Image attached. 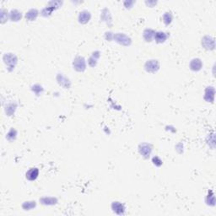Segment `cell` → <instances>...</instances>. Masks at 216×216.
Instances as JSON below:
<instances>
[{"instance_id": "obj_7", "label": "cell", "mask_w": 216, "mask_h": 216, "mask_svg": "<svg viewBox=\"0 0 216 216\" xmlns=\"http://www.w3.org/2000/svg\"><path fill=\"white\" fill-rule=\"evenodd\" d=\"M39 174V171L37 168H31L26 172V178L28 180L33 181L36 180V177H38Z\"/></svg>"}, {"instance_id": "obj_11", "label": "cell", "mask_w": 216, "mask_h": 216, "mask_svg": "<svg viewBox=\"0 0 216 216\" xmlns=\"http://www.w3.org/2000/svg\"><path fill=\"white\" fill-rule=\"evenodd\" d=\"M37 15H38V11H37L36 9H30V10H29V11L26 13L25 17H26V19H28L29 20H34L36 18Z\"/></svg>"}, {"instance_id": "obj_10", "label": "cell", "mask_w": 216, "mask_h": 216, "mask_svg": "<svg viewBox=\"0 0 216 216\" xmlns=\"http://www.w3.org/2000/svg\"><path fill=\"white\" fill-rule=\"evenodd\" d=\"M112 209L114 210V212H116L118 214H122L124 212L123 205L122 204H120V203H118V202H114L112 204Z\"/></svg>"}, {"instance_id": "obj_3", "label": "cell", "mask_w": 216, "mask_h": 216, "mask_svg": "<svg viewBox=\"0 0 216 216\" xmlns=\"http://www.w3.org/2000/svg\"><path fill=\"white\" fill-rule=\"evenodd\" d=\"M114 38L116 39L117 42H119L123 45H129L130 42H131V40L129 38L128 36H127L126 35H124L123 33H117L116 36H114Z\"/></svg>"}, {"instance_id": "obj_15", "label": "cell", "mask_w": 216, "mask_h": 216, "mask_svg": "<svg viewBox=\"0 0 216 216\" xmlns=\"http://www.w3.org/2000/svg\"><path fill=\"white\" fill-rule=\"evenodd\" d=\"M163 19H164V21H165V24H170L171 22V20H172V16H171V13H165L164 16H163Z\"/></svg>"}, {"instance_id": "obj_8", "label": "cell", "mask_w": 216, "mask_h": 216, "mask_svg": "<svg viewBox=\"0 0 216 216\" xmlns=\"http://www.w3.org/2000/svg\"><path fill=\"white\" fill-rule=\"evenodd\" d=\"M90 12H88V11H86V10L82 11V12L79 14V20L80 23H83V24L87 23L88 21L90 20Z\"/></svg>"}, {"instance_id": "obj_14", "label": "cell", "mask_w": 216, "mask_h": 216, "mask_svg": "<svg viewBox=\"0 0 216 216\" xmlns=\"http://www.w3.org/2000/svg\"><path fill=\"white\" fill-rule=\"evenodd\" d=\"M153 34L154 31L152 30H146L144 31V37L145 38V40H147V42H150L151 39H152Z\"/></svg>"}, {"instance_id": "obj_2", "label": "cell", "mask_w": 216, "mask_h": 216, "mask_svg": "<svg viewBox=\"0 0 216 216\" xmlns=\"http://www.w3.org/2000/svg\"><path fill=\"white\" fill-rule=\"evenodd\" d=\"M159 63L156 60H150L148 61L145 64V69L148 72H156L159 69Z\"/></svg>"}, {"instance_id": "obj_9", "label": "cell", "mask_w": 216, "mask_h": 216, "mask_svg": "<svg viewBox=\"0 0 216 216\" xmlns=\"http://www.w3.org/2000/svg\"><path fill=\"white\" fill-rule=\"evenodd\" d=\"M202 62L200 59H198V58H194V59H192V62H191V63H190V67H191V69H192V70H194V71H198V70H200L202 68Z\"/></svg>"}, {"instance_id": "obj_13", "label": "cell", "mask_w": 216, "mask_h": 216, "mask_svg": "<svg viewBox=\"0 0 216 216\" xmlns=\"http://www.w3.org/2000/svg\"><path fill=\"white\" fill-rule=\"evenodd\" d=\"M10 17L13 21H18L21 18V13L19 12L18 10H12V12L10 14Z\"/></svg>"}, {"instance_id": "obj_5", "label": "cell", "mask_w": 216, "mask_h": 216, "mask_svg": "<svg viewBox=\"0 0 216 216\" xmlns=\"http://www.w3.org/2000/svg\"><path fill=\"white\" fill-rule=\"evenodd\" d=\"M151 150H152L151 146H150V144H141V145H140V147H139L140 154H141L143 156H144V157H149L150 153H151Z\"/></svg>"}, {"instance_id": "obj_6", "label": "cell", "mask_w": 216, "mask_h": 216, "mask_svg": "<svg viewBox=\"0 0 216 216\" xmlns=\"http://www.w3.org/2000/svg\"><path fill=\"white\" fill-rule=\"evenodd\" d=\"M205 100L209 102H213L214 99V87H208L206 91H205V96H204Z\"/></svg>"}, {"instance_id": "obj_12", "label": "cell", "mask_w": 216, "mask_h": 216, "mask_svg": "<svg viewBox=\"0 0 216 216\" xmlns=\"http://www.w3.org/2000/svg\"><path fill=\"white\" fill-rule=\"evenodd\" d=\"M155 40L158 42H165V40H166L167 36H166L165 33H164V32H160V31H159V32H157V33L155 35Z\"/></svg>"}, {"instance_id": "obj_1", "label": "cell", "mask_w": 216, "mask_h": 216, "mask_svg": "<svg viewBox=\"0 0 216 216\" xmlns=\"http://www.w3.org/2000/svg\"><path fill=\"white\" fill-rule=\"evenodd\" d=\"M202 45L208 50H213L214 48V39L212 36H204V39L202 40Z\"/></svg>"}, {"instance_id": "obj_4", "label": "cell", "mask_w": 216, "mask_h": 216, "mask_svg": "<svg viewBox=\"0 0 216 216\" xmlns=\"http://www.w3.org/2000/svg\"><path fill=\"white\" fill-rule=\"evenodd\" d=\"M74 67L77 71H83L85 69V62L83 57H78L74 62Z\"/></svg>"}]
</instances>
